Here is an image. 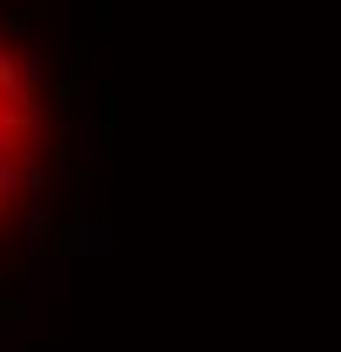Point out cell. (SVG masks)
Returning a JSON list of instances; mask_svg holds the SVG:
<instances>
[{"mask_svg": "<svg viewBox=\"0 0 341 352\" xmlns=\"http://www.w3.org/2000/svg\"><path fill=\"white\" fill-rule=\"evenodd\" d=\"M38 141H43V109L38 87H33V65L0 33V228L38 184V163H33Z\"/></svg>", "mask_w": 341, "mask_h": 352, "instance_id": "1", "label": "cell"}]
</instances>
